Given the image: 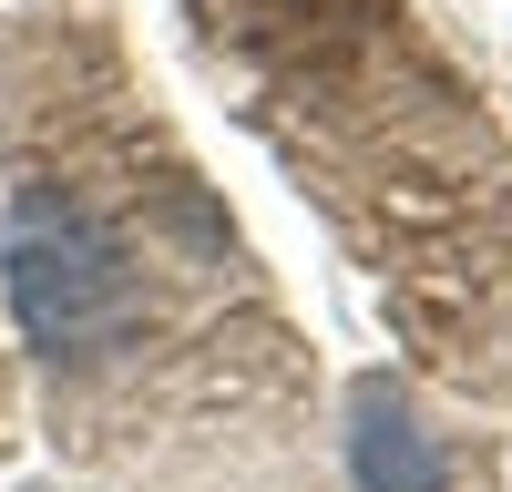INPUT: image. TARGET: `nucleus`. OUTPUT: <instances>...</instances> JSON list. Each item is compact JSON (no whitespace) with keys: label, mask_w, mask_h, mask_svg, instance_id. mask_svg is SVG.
<instances>
[{"label":"nucleus","mask_w":512,"mask_h":492,"mask_svg":"<svg viewBox=\"0 0 512 492\" xmlns=\"http://www.w3.org/2000/svg\"><path fill=\"white\" fill-rule=\"evenodd\" d=\"M0 103V287L62 451L123 492H297L308 359L113 21L31 0Z\"/></svg>","instance_id":"1"},{"label":"nucleus","mask_w":512,"mask_h":492,"mask_svg":"<svg viewBox=\"0 0 512 492\" xmlns=\"http://www.w3.org/2000/svg\"><path fill=\"white\" fill-rule=\"evenodd\" d=\"M246 62V123L277 134L390 318L451 380H512V144L400 0H205Z\"/></svg>","instance_id":"2"},{"label":"nucleus","mask_w":512,"mask_h":492,"mask_svg":"<svg viewBox=\"0 0 512 492\" xmlns=\"http://www.w3.org/2000/svg\"><path fill=\"white\" fill-rule=\"evenodd\" d=\"M349 472L359 492H441V451H431V421H410L400 390H359V421H349Z\"/></svg>","instance_id":"3"}]
</instances>
